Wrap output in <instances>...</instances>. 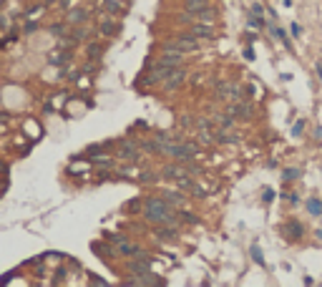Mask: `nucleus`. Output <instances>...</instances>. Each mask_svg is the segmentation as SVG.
<instances>
[{
	"label": "nucleus",
	"instance_id": "obj_1",
	"mask_svg": "<svg viewBox=\"0 0 322 287\" xmlns=\"http://www.w3.org/2000/svg\"><path fill=\"white\" fill-rule=\"evenodd\" d=\"M146 219H148V222H156V224L176 222L174 204H169L164 196H161V199H148V202H146Z\"/></svg>",
	"mask_w": 322,
	"mask_h": 287
},
{
	"label": "nucleus",
	"instance_id": "obj_2",
	"mask_svg": "<svg viewBox=\"0 0 322 287\" xmlns=\"http://www.w3.org/2000/svg\"><path fill=\"white\" fill-rule=\"evenodd\" d=\"M161 154L171 157L174 161H191L199 154V146L189 144V141H164L161 144Z\"/></svg>",
	"mask_w": 322,
	"mask_h": 287
},
{
	"label": "nucleus",
	"instance_id": "obj_3",
	"mask_svg": "<svg viewBox=\"0 0 322 287\" xmlns=\"http://www.w3.org/2000/svg\"><path fill=\"white\" fill-rule=\"evenodd\" d=\"M199 48V38L194 35H179V38H171L164 43V51H176V53H191V51H197Z\"/></svg>",
	"mask_w": 322,
	"mask_h": 287
},
{
	"label": "nucleus",
	"instance_id": "obj_4",
	"mask_svg": "<svg viewBox=\"0 0 322 287\" xmlns=\"http://www.w3.org/2000/svg\"><path fill=\"white\" fill-rule=\"evenodd\" d=\"M144 252H139L136 255V259L134 262H128V270H131L134 275H148V272H151V262H148V257H141Z\"/></svg>",
	"mask_w": 322,
	"mask_h": 287
},
{
	"label": "nucleus",
	"instance_id": "obj_5",
	"mask_svg": "<svg viewBox=\"0 0 322 287\" xmlns=\"http://www.w3.org/2000/svg\"><path fill=\"white\" fill-rule=\"evenodd\" d=\"M229 116H234V119H249L252 116V103L249 101H234L232 106H229Z\"/></svg>",
	"mask_w": 322,
	"mask_h": 287
},
{
	"label": "nucleus",
	"instance_id": "obj_6",
	"mask_svg": "<svg viewBox=\"0 0 322 287\" xmlns=\"http://www.w3.org/2000/svg\"><path fill=\"white\" fill-rule=\"evenodd\" d=\"M141 149H144L141 144H136V141H128V139L118 144V151H121V157H123V159H128V161H134V159L139 157V151H141Z\"/></svg>",
	"mask_w": 322,
	"mask_h": 287
},
{
	"label": "nucleus",
	"instance_id": "obj_7",
	"mask_svg": "<svg viewBox=\"0 0 322 287\" xmlns=\"http://www.w3.org/2000/svg\"><path fill=\"white\" fill-rule=\"evenodd\" d=\"M189 35H194L199 40H211L214 38V28L209 23H194V26L189 28Z\"/></svg>",
	"mask_w": 322,
	"mask_h": 287
},
{
	"label": "nucleus",
	"instance_id": "obj_8",
	"mask_svg": "<svg viewBox=\"0 0 322 287\" xmlns=\"http://www.w3.org/2000/svg\"><path fill=\"white\" fill-rule=\"evenodd\" d=\"M156 63L169 65V68H179V65H184V58H181V53H176V51H166L164 56H159Z\"/></svg>",
	"mask_w": 322,
	"mask_h": 287
},
{
	"label": "nucleus",
	"instance_id": "obj_9",
	"mask_svg": "<svg viewBox=\"0 0 322 287\" xmlns=\"http://www.w3.org/2000/svg\"><path fill=\"white\" fill-rule=\"evenodd\" d=\"M184 20H194V23H211L214 20V10L211 8H204V10H197V13H186L181 15Z\"/></svg>",
	"mask_w": 322,
	"mask_h": 287
},
{
	"label": "nucleus",
	"instance_id": "obj_10",
	"mask_svg": "<svg viewBox=\"0 0 322 287\" xmlns=\"http://www.w3.org/2000/svg\"><path fill=\"white\" fill-rule=\"evenodd\" d=\"M181 232H179V227H176V222H166V224H161L159 229H156V237L159 239H176Z\"/></svg>",
	"mask_w": 322,
	"mask_h": 287
},
{
	"label": "nucleus",
	"instance_id": "obj_11",
	"mask_svg": "<svg viewBox=\"0 0 322 287\" xmlns=\"http://www.w3.org/2000/svg\"><path fill=\"white\" fill-rule=\"evenodd\" d=\"M184 78H186V68H184V65H179V68L171 71V76L164 81V86L166 88H176L179 83H184Z\"/></svg>",
	"mask_w": 322,
	"mask_h": 287
},
{
	"label": "nucleus",
	"instance_id": "obj_12",
	"mask_svg": "<svg viewBox=\"0 0 322 287\" xmlns=\"http://www.w3.org/2000/svg\"><path fill=\"white\" fill-rule=\"evenodd\" d=\"M88 20V13H86L83 8H76V10H68V15H66V23H71V26H78V23H86Z\"/></svg>",
	"mask_w": 322,
	"mask_h": 287
},
{
	"label": "nucleus",
	"instance_id": "obj_13",
	"mask_svg": "<svg viewBox=\"0 0 322 287\" xmlns=\"http://www.w3.org/2000/svg\"><path fill=\"white\" fill-rule=\"evenodd\" d=\"M214 139H217L219 144H237V141H242V136H237V134H232V131H217L214 134Z\"/></svg>",
	"mask_w": 322,
	"mask_h": 287
},
{
	"label": "nucleus",
	"instance_id": "obj_14",
	"mask_svg": "<svg viewBox=\"0 0 322 287\" xmlns=\"http://www.w3.org/2000/svg\"><path fill=\"white\" fill-rule=\"evenodd\" d=\"M209 8V0H186V13H197Z\"/></svg>",
	"mask_w": 322,
	"mask_h": 287
},
{
	"label": "nucleus",
	"instance_id": "obj_15",
	"mask_svg": "<svg viewBox=\"0 0 322 287\" xmlns=\"http://www.w3.org/2000/svg\"><path fill=\"white\" fill-rule=\"evenodd\" d=\"M164 199L174 207H181L184 204V194H176V191H164Z\"/></svg>",
	"mask_w": 322,
	"mask_h": 287
},
{
	"label": "nucleus",
	"instance_id": "obj_16",
	"mask_svg": "<svg viewBox=\"0 0 322 287\" xmlns=\"http://www.w3.org/2000/svg\"><path fill=\"white\" fill-rule=\"evenodd\" d=\"M101 33H103V35H116V33H118V26L114 23V20H103V23H101Z\"/></svg>",
	"mask_w": 322,
	"mask_h": 287
},
{
	"label": "nucleus",
	"instance_id": "obj_17",
	"mask_svg": "<svg viewBox=\"0 0 322 287\" xmlns=\"http://www.w3.org/2000/svg\"><path fill=\"white\" fill-rule=\"evenodd\" d=\"M51 33H53V35H68V28H66V23H53V26H51Z\"/></svg>",
	"mask_w": 322,
	"mask_h": 287
},
{
	"label": "nucleus",
	"instance_id": "obj_18",
	"mask_svg": "<svg viewBox=\"0 0 322 287\" xmlns=\"http://www.w3.org/2000/svg\"><path fill=\"white\" fill-rule=\"evenodd\" d=\"M68 35H71V38H73V40L78 43V40H86V35H88V31H83V28H73V31H71Z\"/></svg>",
	"mask_w": 322,
	"mask_h": 287
},
{
	"label": "nucleus",
	"instance_id": "obj_19",
	"mask_svg": "<svg viewBox=\"0 0 322 287\" xmlns=\"http://www.w3.org/2000/svg\"><path fill=\"white\" fill-rule=\"evenodd\" d=\"M179 219H181V222H186V224H197V222H199V219H197L194 214H191V212H181V214H179Z\"/></svg>",
	"mask_w": 322,
	"mask_h": 287
},
{
	"label": "nucleus",
	"instance_id": "obj_20",
	"mask_svg": "<svg viewBox=\"0 0 322 287\" xmlns=\"http://www.w3.org/2000/svg\"><path fill=\"white\" fill-rule=\"evenodd\" d=\"M176 182H179V187H181V189H186V191L194 189V182H191L189 176H181V179H176Z\"/></svg>",
	"mask_w": 322,
	"mask_h": 287
},
{
	"label": "nucleus",
	"instance_id": "obj_21",
	"mask_svg": "<svg viewBox=\"0 0 322 287\" xmlns=\"http://www.w3.org/2000/svg\"><path fill=\"white\" fill-rule=\"evenodd\" d=\"M106 10H109L111 15H116V13H121V5L114 3V0H106Z\"/></svg>",
	"mask_w": 322,
	"mask_h": 287
},
{
	"label": "nucleus",
	"instance_id": "obj_22",
	"mask_svg": "<svg viewBox=\"0 0 322 287\" xmlns=\"http://www.w3.org/2000/svg\"><path fill=\"white\" fill-rule=\"evenodd\" d=\"M88 58H91V61H98V58H101V46H96V43H93V46L88 48Z\"/></svg>",
	"mask_w": 322,
	"mask_h": 287
},
{
	"label": "nucleus",
	"instance_id": "obj_23",
	"mask_svg": "<svg viewBox=\"0 0 322 287\" xmlns=\"http://www.w3.org/2000/svg\"><path fill=\"white\" fill-rule=\"evenodd\" d=\"M68 61V53L60 51V56H51V63H66Z\"/></svg>",
	"mask_w": 322,
	"mask_h": 287
},
{
	"label": "nucleus",
	"instance_id": "obj_24",
	"mask_svg": "<svg viewBox=\"0 0 322 287\" xmlns=\"http://www.w3.org/2000/svg\"><path fill=\"white\" fill-rule=\"evenodd\" d=\"M154 179H156L154 171H144V174H141V182H154Z\"/></svg>",
	"mask_w": 322,
	"mask_h": 287
},
{
	"label": "nucleus",
	"instance_id": "obj_25",
	"mask_svg": "<svg viewBox=\"0 0 322 287\" xmlns=\"http://www.w3.org/2000/svg\"><path fill=\"white\" fill-rule=\"evenodd\" d=\"M209 126H211L209 119H197V128H209Z\"/></svg>",
	"mask_w": 322,
	"mask_h": 287
},
{
	"label": "nucleus",
	"instance_id": "obj_26",
	"mask_svg": "<svg viewBox=\"0 0 322 287\" xmlns=\"http://www.w3.org/2000/svg\"><path fill=\"white\" fill-rule=\"evenodd\" d=\"M252 255H254V259L260 262V264H264V259H262V255H260V250H257V247H252Z\"/></svg>",
	"mask_w": 322,
	"mask_h": 287
},
{
	"label": "nucleus",
	"instance_id": "obj_27",
	"mask_svg": "<svg viewBox=\"0 0 322 287\" xmlns=\"http://www.w3.org/2000/svg\"><path fill=\"white\" fill-rule=\"evenodd\" d=\"M310 212H312V214H320V202H310Z\"/></svg>",
	"mask_w": 322,
	"mask_h": 287
},
{
	"label": "nucleus",
	"instance_id": "obj_28",
	"mask_svg": "<svg viewBox=\"0 0 322 287\" xmlns=\"http://www.w3.org/2000/svg\"><path fill=\"white\" fill-rule=\"evenodd\" d=\"M179 124H184V126H189V124H191V119H189V116H181V119H179Z\"/></svg>",
	"mask_w": 322,
	"mask_h": 287
},
{
	"label": "nucleus",
	"instance_id": "obj_29",
	"mask_svg": "<svg viewBox=\"0 0 322 287\" xmlns=\"http://www.w3.org/2000/svg\"><path fill=\"white\" fill-rule=\"evenodd\" d=\"M46 3H56V0H46Z\"/></svg>",
	"mask_w": 322,
	"mask_h": 287
}]
</instances>
